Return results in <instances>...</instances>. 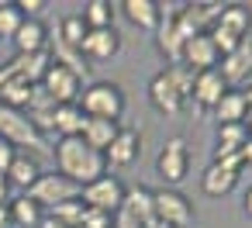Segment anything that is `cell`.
I'll use <instances>...</instances> for the list:
<instances>
[{
	"mask_svg": "<svg viewBox=\"0 0 252 228\" xmlns=\"http://www.w3.org/2000/svg\"><path fill=\"white\" fill-rule=\"evenodd\" d=\"M11 200V183H7V176L4 173H0V207H4Z\"/></svg>",
	"mask_w": 252,
	"mask_h": 228,
	"instance_id": "32",
	"label": "cell"
},
{
	"mask_svg": "<svg viewBox=\"0 0 252 228\" xmlns=\"http://www.w3.org/2000/svg\"><path fill=\"white\" fill-rule=\"evenodd\" d=\"M249 142V128L245 125H218V149L214 156H231Z\"/></svg>",
	"mask_w": 252,
	"mask_h": 228,
	"instance_id": "25",
	"label": "cell"
},
{
	"mask_svg": "<svg viewBox=\"0 0 252 228\" xmlns=\"http://www.w3.org/2000/svg\"><path fill=\"white\" fill-rule=\"evenodd\" d=\"M238 169H228V166H221V163H211L207 169H204V180H200V187H204V194L207 197H228L235 187H238Z\"/></svg>",
	"mask_w": 252,
	"mask_h": 228,
	"instance_id": "16",
	"label": "cell"
},
{
	"mask_svg": "<svg viewBox=\"0 0 252 228\" xmlns=\"http://www.w3.org/2000/svg\"><path fill=\"white\" fill-rule=\"evenodd\" d=\"M180 63L187 69H193V73H204V69H214L221 63V56H218V49H214L207 32H193L180 49Z\"/></svg>",
	"mask_w": 252,
	"mask_h": 228,
	"instance_id": "9",
	"label": "cell"
},
{
	"mask_svg": "<svg viewBox=\"0 0 252 228\" xmlns=\"http://www.w3.org/2000/svg\"><path fill=\"white\" fill-rule=\"evenodd\" d=\"M121 214H125L128 221H138V228L149 225V221L156 218V214H152V190H149V187H131V190H125Z\"/></svg>",
	"mask_w": 252,
	"mask_h": 228,
	"instance_id": "17",
	"label": "cell"
},
{
	"mask_svg": "<svg viewBox=\"0 0 252 228\" xmlns=\"http://www.w3.org/2000/svg\"><path fill=\"white\" fill-rule=\"evenodd\" d=\"M0 138H4L7 145H14L18 152L45 145V135L35 128L28 111H14V107H4V104H0Z\"/></svg>",
	"mask_w": 252,
	"mask_h": 228,
	"instance_id": "3",
	"label": "cell"
},
{
	"mask_svg": "<svg viewBox=\"0 0 252 228\" xmlns=\"http://www.w3.org/2000/svg\"><path fill=\"white\" fill-rule=\"evenodd\" d=\"M76 107L87 114V118H107V121H121L125 114V90L111 80H97L90 87L80 90L76 97Z\"/></svg>",
	"mask_w": 252,
	"mask_h": 228,
	"instance_id": "2",
	"label": "cell"
},
{
	"mask_svg": "<svg viewBox=\"0 0 252 228\" xmlns=\"http://www.w3.org/2000/svg\"><path fill=\"white\" fill-rule=\"evenodd\" d=\"M14 156H18V149H14V145H7L4 138H0V173H7V166L14 163Z\"/></svg>",
	"mask_w": 252,
	"mask_h": 228,
	"instance_id": "31",
	"label": "cell"
},
{
	"mask_svg": "<svg viewBox=\"0 0 252 228\" xmlns=\"http://www.w3.org/2000/svg\"><path fill=\"white\" fill-rule=\"evenodd\" d=\"M0 228H11V214H7V204L0 207Z\"/></svg>",
	"mask_w": 252,
	"mask_h": 228,
	"instance_id": "36",
	"label": "cell"
},
{
	"mask_svg": "<svg viewBox=\"0 0 252 228\" xmlns=\"http://www.w3.org/2000/svg\"><path fill=\"white\" fill-rule=\"evenodd\" d=\"M214 114H218V125H245V121H249L245 94H242V90H228V94L214 104Z\"/></svg>",
	"mask_w": 252,
	"mask_h": 228,
	"instance_id": "20",
	"label": "cell"
},
{
	"mask_svg": "<svg viewBox=\"0 0 252 228\" xmlns=\"http://www.w3.org/2000/svg\"><path fill=\"white\" fill-rule=\"evenodd\" d=\"M18 56H35V52H45L49 45V28L45 21H35V18H25V25L18 28V35L11 38Z\"/></svg>",
	"mask_w": 252,
	"mask_h": 228,
	"instance_id": "15",
	"label": "cell"
},
{
	"mask_svg": "<svg viewBox=\"0 0 252 228\" xmlns=\"http://www.w3.org/2000/svg\"><path fill=\"white\" fill-rule=\"evenodd\" d=\"M156 169H159V176L166 183H183L187 169H190V145H187V138H180V135L169 138L162 145L159 159H156Z\"/></svg>",
	"mask_w": 252,
	"mask_h": 228,
	"instance_id": "8",
	"label": "cell"
},
{
	"mask_svg": "<svg viewBox=\"0 0 252 228\" xmlns=\"http://www.w3.org/2000/svg\"><path fill=\"white\" fill-rule=\"evenodd\" d=\"M21 25H25V14L18 11V4L14 0H0V38H14Z\"/></svg>",
	"mask_w": 252,
	"mask_h": 228,
	"instance_id": "27",
	"label": "cell"
},
{
	"mask_svg": "<svg viewBox=\"0 0 252 228\" xmlns=\"http://www.w3.org/2000/svg\"><path fill=\"white\" fill-rule=\"evenodd\" d=\"M42 94L52 100V104H76V97H80V73L76 69H69L66 63H59V59H52L49 63V69H45V76H42Z\"/></svg>",
	"mask_w": 252,
	"mask_h": 228,
	"instance_id": "4",
	"label": "cell"
},
{
	"mask_svg": "<svg viewBox=\"0 0 252 228\" xmlns=\"http://www.w3.org/2000/svg\"><path fill=\"white\" fill-rule=\"evenodd\" d=\"M80 228H114V214H104V211H94V207H87V211H83V221H80Z\"/></svg>",
	"mask_w": 252,
	"mask_h": 228,
	"instance_id": "30",
	"label": "cell"
},
{
	"mask_svg": "<svg viewBox=\"0 0 252 228\" xmlns=\"http://www.w3.org/2000/svg\"><path fill=\"white\" fill-rule=\"evenodd\" d=\"M125 190H128V187H125L118 176L104 173L100 180H94V183L80 187V200H83L87 207H94V211L114 214V211H121V204H125Z\"/></svg>",
	"mask_w": 252,
	"mask_h": 228,
	"instance_id": "6",
	"label": "cell"
},
{
	"mask_svg": "<svg viewBox=\"0 0 252 228\" xmlns=\"http://www.w3.org/2000/svg\"><path fill=\"white\" fill-rule=\"evenodd\" d=\"M56 173L73 180L76 187H87L107 173V163H104V152H94L80 135H73L56 142Z\"/></svg>",
	"mask_w": 252,
	"mask_h": 228,
	"instance_id": "1",
	"label": "cell"
},
{
	"mask_svg": "<svg viewBox=\"0 0 252 228\" xmlns=\"http://www.w3.org/2000/svg\"><path fill=\"white\" fill-rule=\"evenodd\" d=\"M121 131V125L118 121H107V118H87L83 121V131H80V138L94 149V152H104L111 142H114V135Z\"/></svg>",
	"mask_w": 252,
	"mask_h": 228,
	"instance_id": "18",
	"label": "cell"
},
{
	"mask_svg": "<svg viewBox=\"0 0 252 228\" xmlns=\"http://www.w3.org/2000/svg\"><path fill=\"white\" fill-rule=\"evenodd\" d=\"M228 90H231V87L224 83V76L218 73V66H214V69H204V73H193V94H190V97H193L204 111H214V104H218Z\"/></svg>",
	"mask_w": 252,
	"mask_h": 228,
	"instance_id": "14",
	"label": "cell"
},
{
	"mask_svg": "<svg viewBox=\"0 0 252 228\" xmlns=\"http://www.w3.org/2000/svg\"><path fill=\"white\" fill-rule=\"evenodd\" d=\"M242 94H245V104H249V121H252V87H249V90H242Z\"/></svg>",
	"mask_w": 252,
	"mask_h": 228,
	"instance_id": "37",
	"label": "cell"
},
{
	"mask_svg": "<svg viewBox=\"0 0 252 228\" xmlns=\"http://www.w3.org/2000/svg\"><path fill=\"white\" fill-rule=\"evenodd\" d=\"M83 121H87V114L76 104H56V111H52V131H59V138L80 135L83 131Z\"/></svg>",
	"mask_w": 252,
	"mask_h": 228,
	"instance_id": "24",
	"label": "cell"
},
{
	"mask_svg": "<svg viewBox=\"0 0 252 228\" xmlns=\"http://www.w3.org/2000/svg\"><path fill=\"white\" fill-rule=\"evenodd\" d=\"M149 100H152V107L159 111V114H166V118H176L180 111H183V94H180V87L173 83V76H169V69H162V73H156L152 76V83H149Z\"/></svg>",
	"mask_w": 252,
	"mask_h": 228,
	"instance_id": "11",
	"label": "cell"
},
{
	"mask_svg": "<svg viewBox=\"0 0 252 228\" xmlns=\"http://www.w3.org/2000/svg\"><path fill=\"white\" fill-rule=\"evenodd\" d=\"M121 52V35L111 28H87L83 42H80V56L94 59V63H111Z\"/></svg>",
	"mask_w": 252,
	"mask_h": 228,
	"instance_id": "10",
	"label": "cell"
},
{
	"mask_svg": "<svg viewBox=\"0 0 252 228\" xmlns=\"http://www.w3.org/2000/svg\"><path fill=\"white\" fill-rule=\"evenodd\" d=\"M138 152H142V135L135 128H121L114 135V142L104 149V163H107V169L111 166L114 169H125V166H131L138 159Z\"/></svg>",
	"mask_w": 252,
	"mask_h": 228,
	"instance_id": "13",
	"label": "cell"
},
{
	"mask_svg": "<svg viewBox=\"0 0 252 228\" xmlns=\"http://www.w3.org/2000/svg\"><path fill=\"white\" fill-rule=\"evenodd\" d=\"M80 18H83L87 28H111L114 25V7L107 4V0H90Z\"/></svg>",
	"mask_w": 252,
	"mask_h": 228,
	"instance_id": "26",
	"label": "cell"
},
{
	"mask_svg": "<svg viewBox=\"0 0 252 228\" xmlns=\"http://www.w3.org/2000/svg\"><path fill=\"white\" fill-rule=\"evenodd\" d=\"M25 194H28L32 200H38L42 207H59V204H66V200L80 197V187H76L73 180H66L63 173H42Z\"/></svg>",
	"mask_w": 252,
	"mask_h": 228,
	"instance_id": "7",
	"label": "cell"
},
{
	"mask_svg": "<svg viewBox=\"0 0 252 228\" xmlns=\"http://www.w3.org/2000/svg\"><path fill=\"white\" fill-rule=\"evenodd\" d=\"M207 35H211V42H214V49H218V56H228V52H235L238 49V35H231L228 28H221V25H211L207 28Z\"/></svg>",
	"mask_w": 252,
	"mask_h": 228,
	"instance_id": "29",
	"label": "cell"
},
{
	"mask_svg": "<svg viewBox=\"0 0 252 228\" xmlns=\"http://www.w3.org/2000/svg\"><path fill=\"white\" fill-rule=\"evenodd\" d=\"M242 207H245V214H249V218H252V187H249V190H245V200H242Z\"/></svg>",
	"mask_w": 252,
	"mask_h": 228,
	"instance_id": "35",
	"label": "cell"
},
{
	"mask_svg": "<svg viewBox=\"0 0 252 228\" xmlns=\"http://www.w3.org/2000/svg\"><path fill=\"white\" fill-rule=\"evenodd\" d=\"M218 73L224 76V83H228L231 90H238V83H245V80L252 76V35H249V38H242L235 52L221 56Z\"/></svg>",
	"mask_w": 252,
	"mask_h": 228,
	"instance_id": "12",
	"label": "cell"
},
{
	"mask_svg": "<svg viewBox=\"0 0 252 228\" xmlns=\"http://www.w3.org/2000/svg\"><path fill=\"white\" fill-rule=\"evenodd\" d=\"M4 176H7V183H11V187L28 190V187H32V183L42 176V166H38V159H35V156L18 152V156H14V163L7 166V173H4Z\"/></svg>",
	"mask_w": 252,
	"mask_h": 228,
	"instance_id": "21",
	"label": "cell"
},
{
	"mask_svg": "<svg viewBox=\"0 0 252 228\" xmlns=\"http://www.w3.org/2000/svg\"><path fill=\"white\" fill-rule=\"evenodd\" d=\"M214 25L228 28V32L238 35V38H249V32H252V11H249L245 4H224V7L218 11V21H214Z\"/></svg>",
	"mask_w": 252,
	"mask_h": 228,
	"instance_id": "23",
	"label": "cell"
},
{
	"mask_svg": "<svg viewBox=\"0 0 252 228\" xmlns=\"http://www.w3.org/2000/svg\"><path fill=\"white\" fill-rule=\"evenodd\" d=\"M121 14L142 28V32H156L159 28V4L156 0H121Z\"/></svg>",
	"mask_w": 252,
	"mask_h": 228,
	"instance_id": "19",
	"label": "cell"
},
{
	"mask_svg": "<svg viewBox=\"0 0 252 228\" xmlns=\"http://www.w3.org/2000/svg\"><path fill=\"white\" fill-rule=\"evenodd\" d=\"M238 156H242V166H245V163H252V138H249V142L238 149Z\"/></svg>",
	"mask_w": 252,
	"mask_h": 228,
	"instance_id": "33",
	"label": "cell"
},
{
	"mask_svg": "<svg viewBox=\"0 0 252 228\" xmlns=\"http://www.w3.org/2000/svg\"><path fill=\"white\" fill-rule=\"evenodd\" d=\"M83 211H87V204H83L80 197H73V200H66V204L52 207V214H49V218L63 221L66 228H80V221H83Z\"/></svg>",
	"mask_w": 252,
	"mask_h": 228,
	"instance_id": "28",
	"label": "cell"
},
{
	"mask_svg": "<svg viewBox=\"0 0 252 228\" xmlns=\"http://www.w3.org/2000/svg\"><path fill=\"white\" fill-rule=\"evenodd\" d=\"M152 214L166 228H183V225L193 221V204L187 200V194H180L173 187H162V190H152Z\"/></svg>",
	"mask_w": 252,
	"mask_h": 228,
	"instance_id": "5",
	"label": "cell"
},
{
	"mask_svg": "<svg viewBox=\"0 0 252 228\" xmlns=\"http://www.w3.org/2000/svg\"><path fill=\"white\" fill-rule=\"evenodd\" d=\"M7 214H11V225L38 228V221L45 218V207H42L38 200H32L28 194H21V197H11V200H7Z\"/></svg>",
	"mask_w": 252,
	"mask_h": 228,
	"instance_id": "22",
	"label": "cell"
},
{
	"mask_svg": "<svg viewBox=\"0 0 252 228\" xmlns=\"http://www.w3.org/2000/svg\"><path fill=\"white\" fill-rule=\"evenodd\" d=\"M38 228H66V225H63V221H56V218H49V214H45V218H42V221H38Z\"/></svg>",
	"mask_w": 252,
	"mask_h": 228,
	"instance_id": "34",
	"label": "cell"
}]
</instances>
